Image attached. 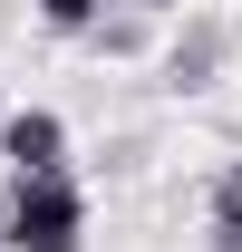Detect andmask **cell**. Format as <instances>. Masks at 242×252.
<instances>
[{
	"label": "cell",
	"instance_id": "6da1fadb",
	"mask_svg": "<svg viewBox=\"0 0 242 252\" xmlns=\"http://www.w3.org/2000/svg\"><path fill=\"white\" fill-rule=\"evenodd\" d=\"M78 233H88V194L68 175H20L10 214H0V243L10 252H78Z\"/></svg>",
	"mask_w": 242,
	"mask_h": 252
},
{
	"label": "cell",
	"instance_id": "7a4b0ae2",
	"mask_svg": "<svg viewBox=\"0 0 242 252\" xmlns=\"http://www.w3.org/2000/svg\"><path fill=\"white\" fill-rule=\"evenodd\" d=\"M0 156H10V175H68V117L59 107L0 117Z\"/></svg>",
	"mask_w": 242,
	"mask_h": 252
},
{
	"label": "cell",
	"instance_id": "3957f363",
	"mask_svg": "<svg viewBox=\"0 0 242 252\" xmlns=\"http://www.w3.org/2000/svg\"><path fill=\"white\" fill-rule=\"evenodd\" d=\"M213 243H223V252H242V175L223 185V204H213Z\"/></svg>",
	"mask_w": 242,
	"mask_h": 252
},
{
	"label": "cell",
	"instance_id": "277c9868",
	"mask_svg": "<svg viewBox=\"0 0 242 252\" xmlns=\"http://www.w3.org/2000/svg\"><path fill=\"white\" fill-rule=\"evenodd\" d=\"M97 10H107V0H39L49 30H97Z\"/></svg>",
	"mask_w": 242,
	"mask_h": 252
},
{
	"label": "cell",
	"instance_id": "5b68a950",
	"mask_svg": "<svg viewBox=\"0 0 242 252\" xmlns=\"http://www.w3.org/2000/svg\"><path fill=\"white\" fill-rule=\"evenodd\" d=\"M136 10H175V0H136Z\"/></svg>",
	"mask_w": 242,
	"mask_h": 252
},
{
	"label": "cell",
	"instance_id": "8992f818",
	"mask_svg": "<svg viewBox=\"0 0 242 252\" xmlns=\"http://www.w3.org/2000/svg\"><path fill=\"white\" fill-rule=\"evenodd\" d=\"M0 117H10V107H0Z\"/></svg>",
	"mask_w": 242,
	"mask_h": 252
},
{
	"label": "cell",
	"instance_id": "52a82bcc",
	"mask_svg": "<svg viewBox=\"0 0 242 252\" xmlns=\"http://www.w3.org/2000/svg\"><path fill=\"white\" fill-rule=\"evenodd\" d=\"M0 252H10V243H0Z\"/></svg>",
	"mask_w": 242,
	"mask_h": 252
}]
</instances>
